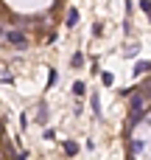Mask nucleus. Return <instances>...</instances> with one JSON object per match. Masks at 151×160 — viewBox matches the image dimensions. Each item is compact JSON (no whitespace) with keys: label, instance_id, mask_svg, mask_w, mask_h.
I'll use <instances>...</instances> for the list:
<instances>
[{"label":"nucleus","instance_id":"1","mask_svg":"<svg viewBox=\"0 0 151 160\" xmlns=\"http://www.w3.org/2000/svg\"><path fill=\"white\" fill-rule=\"evenodd\" d=\"M146 104H149V98H146L143 93H134V96H132V118H129L132 127L143 121V115H146Z\"/></svg>","mask_w":151,"mask_h":160},{"label":"nucleus","instance_id":"2","mask_svg":"<svg viewBox=\"0 0 151 160\" xmlns=\"http://www.w3.org/2000/svg\"><path fill=\"white\" fill-rule=\"evenodd\" d=\"M3 37H6L14 48H25V45H28V37H25L22 31H8V34H3Z\"/></svg>","mask_w":151,"mask_h":160},{"label":"nucleus","instance_id":"3","mask_svg":"<svg viewBox=\"0 0 151 160\" xmlns=\"http://www.w3.org/2000/svg\"><path fill=\"white\" fill-rule=\"evenodd\" d=\"M62 149H64V155H70V158H73V155H78V143H76V141H64V146H62Z\"/></svg>","mask_w":151,"mask_h":160},{"label":"nucleus","instance_id":"4","mask_svg":"<svg viewBox=\"0 0 151 160\" xmlns=\"http://www.w3.org/2000/svg\"><path fill=\"white\" fill-rule=\"evenodd\" d=\"M36 121H39V124H48V107H45V104H39V110H36Z\"/></svg>","mask_w":151,"mask_h":160},{"label":"nucleus","instance_id":"5","mask_svg":"<svg viewBox=\"0 0 151 160\" xmlns=\"http://www.w3.org/2000/svg\"><path fill=\"white\" fill-rule=\"evenodd\" d=\"M76 22H78V11H76V8H70V11H67V28H73Z\"/></svg>","mask_w":151,"mask_h":160},{"label":"nucleus","instance_id":"6","mask_svg":"<svg viewBox=\"0 0 151 160\" xmlns=\"http://www.w3.org/2000/svg\"><path fill=\"white\" fill-rule=\"evenodd\" d=\"M151 70V62H137V65H134V73H137V76H140V73H149Z\"/></svg>","mask_w":151,"mask_h":160},{"label":"nucleus","instance_id":"7","mask_svg":"<svg viewBox=\"0 0 151 160\" xmlns=\"http://www.w3.org/2000/svg\"><path fill=\"white\" fill-rule=\"evenodd\" d=\"M70 65H73V68H81V65H84V53H81V51H78V53H73Z\"/></svg>","mask_w":151,"mask_h":160},{"label":"nucleus","instance_id":"8","mask_svg":"<svg viewBox=\"0 0 151 160\" xmlns=\"http://www.w3.org/2000/svg\"><path fill=\"white\" fill-rule=\"evenodd\" d=\"M92 112L101 118V98H98V93H92Z\"/></svg>","mask_w":151,"mask_h":160},{"label":"nucleus","instance_id":"9","mask_svg":"<svg viewBox=\"0 0 151 160\" xmlns=\"http://www.w3.org/2000/svg\"><path fill=\"white\" fill-rule=\"evenodd\" d=\"M84 90H87V87H84L81 82H76V84H73V93H76V96H84Z\"/></svg>","mask_w":151,"mask_h":160},{"label":"nucleus","instance_id":"10","mask_svg":"<svg viewBox=\"0 0 151 160\" xmlns=\"http://www.w3.org/2000/svg\"><path fill=\"white\" fill-rule=\"evenodd\" d=\"M137 51H140V45H129L126 48V56H137Z\"/></svg>","mask_w":151,"mask_h":160},{"label":"nucleus","instance_id":"11","mask_svg":"<svg viewBox=\"0 0 151 160\" xmlns=\"http://www.w3.org/2000/svg\"><path fill=\"white\" fill-rule=\"evenodd\" d=\"M101 82H104V84H106V87H109V84H112V82H115V79H112V73H101Z\"/></svg>","mask_w":151,"mask_h":160},{"label":"nucleus","instance_id":"12","mask_svg":"<svg viewBox=\"0 0 151 160\" xmlns=\"http://www.w3.org/2000/svg\"><path fill=\"white\" fill-rule=\"evenodd\" d=\"M140 8H143V11L149 14V11H151V0H140Z\"/></svg>","mask_w":151,"mask_h":160},{"label":"nucleus","instance_id":"13","mask_svg":"<svg viewBox=\"0 0 151 160\" xmlns=\"http://www.w3.org/2000/svg\"><path fill=\"white\" fill-rule=\"evenodd\" d=\"M101 31H104V25H101V22H95V25H92V34H95V37H101Z\"/></svg>","mask_w":151,"mask_h":160},{"label":"nucleus","instance_id":"14","mask_svg":"<svg viewBox=\"0 0 151 160\" xmlns=\"http://www.w3.org/2000/svg\"><path fill=\"white\" fill-rule=\"evenodd\" d=\"M56 79H59V73H56V70H50V76H48V84H56Z\"/></svg>","mask_w":151,"mask_h":160},{"label":"nucleus","instance_id":"15","mask_svg":"<svg viewBox=\"0 0 151 160\" xmlns=\"http://www.w3.org/2000/svg\"><path fill=\"white\" fill-rule=\"evenodd\" d=\"M149 17H151V11H149Z\"/></svg>","mask_w":151,"mask_h":160}]
</instances>
